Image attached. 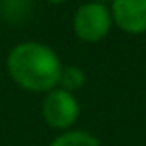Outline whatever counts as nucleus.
<instances>
[{
	"instance_id": "obj_4",
	"label": "nucleus",
	"mask_w": 146,
	"mask_h": 146,
	"mask_svg": "<svg viewBox=\"0 0 146 146\" xmlns=\"http://www.w3.org/2000/svg\"><path fill=\"white\" fill-rule=\"evenodd\" d=\"M110 14L120 32L128 36L146 34V0H112Z\"/></svg>"
},
{
	"instance_id": "obj_9",
	"label": "nucleus",
	"mask_w": 146,
	"mask_h": 146,
	"mask_svg": "<svg viewBox=\"0 0 146 146\" xmlns=\"http://www.w3.org/2000/svg\"><path fill=\"white\" fill-rule=\"evenodd\" d=\"M94 2H100V4H108V6H110L112 0H94Z\"/></svg>"
},
{
	"instance_id": "obj_3",
	"label": "nucleus",
	"mask_w": 146,
	"mask_h": 146,
	"mask_svg": "<svg viewBox=\"0 0 146 146\" xmlns=\"http://www.w3.org/2000/svg\"><path fill=\"white\" fill-rule=\"evenodd\" d=\"M40 114L48 128L56 132H66L72 130L80 118V102L74 92L56 86L46 94H42Z\"/></svg>"
},
{
	"instance_id": "obj_1",
	"label": "nucleus",
	"mask_w": 146,
	"mask_h": 146,
	"mask_svg": "<svg viewBox=\"0 0 146 146\" xmlns=\"http://www.w3.org/2000/svg\"><path fill=\"white\" fill-rule=\"evenodd\" d=\"M8 78L24 92L46 94L58 86L62 60L52 46L40 40L16 42L4 60Z\"/></svg>"
},
{
	"instance_id": "obj_7",
	"label": "nucleus",
	"mask_w": 146,
	"mask_h": 146,
	"mask_svg": "<svg viewBox=\"0 0 146 146\" xmlns=\"http://www.w3.org/2000/svg\"><path fill=\"white\" fill-rule=\"evenodd\" d=\"M0 10H2L4 16H8L12 20H18V18L28 14L30 0H2L0 2Z\"/></svg>"
},
{
	"instance_id": "obj_6",
	"label": "nucleus",
	"mask_w": 146,
	"mask_h": 146,
	"mask_svg": "<svg viewBox=\"0 0 146 146\" xmlns=\"http://www.w3.org/2000/svg\"><path fill=\"white\" fill-rule=\"evenodd\" d=\"M84 82H86V74H84V70L80 66H74V64L62 66L60 78H58V86L60 88H64L68 92H76V90H80L84 86Z\"/></svg>"
},
{
	"instance_id": "obj_2",
	"label": "nucleus",
	"mask_w": 146,
	"mask_h": 146,
	"mask_svg": "<svg viewBox=\"0 0 146 146\" xmlns=\"http://www.w3.org/2000/svg\"><path fill=\"white\" fill-rule=\"evenodd\" d=\"M112 14L108 4H100L94 0L82 2L72 14V32L84 44H96L104 40L112 30Z\"/></svg>"
},
{
	"instance_id": "obj_5",
	"label": "nucleus",
	"mask_w": 146,
	"mask_h": 146,
	"mask_svg": "<svg viewBox=\"0 0 146 146\" xmlns=\"http://www.w3.org/2000/svg\"><path fill=\"white\" fill-rule=\"evenodd\" d=\"M48 146H100L98 138L82 128H72L66 132H60Z\"/></svg>"
},
{
	"instance_id": "obj_8",
	"label": "nucleus",
	"mask_w": 146,
	"mask_h": 146,
	"mask_svg": "<svg viewBox=\"0 0 146 146\" xmlns=\"http://www.w3.org/2000/svg\"><path fill=\"white\" fill-rule=\"evenodd\" d=\"M46 4H52V6H60V4H64V2H68V0H44Z\"/></svg>"
}]
</instances>
